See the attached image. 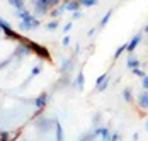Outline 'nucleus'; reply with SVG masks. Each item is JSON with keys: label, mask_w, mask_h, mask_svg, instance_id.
Instances as JSON below:
<instances>
[{"label": "nucleus", "mask_w": 148, "mask_h": 141, "mask_svg": "<svg viewBox=\"0 0 148 141\" xmlns=\"http://www.w3.org/2000/svg\"><path fill=\"white\" fill-rule=\"evenodd\" d=\"M0 29L7 34V38H14V39H19V41H21V36H19L14 29H12L7 22H5V21H3V19H2V17H0Z\"/></svg>", "instance_id": "obj_1"}, {"label": "nucleus", "mask_w": 148, "mask_h": 141, "mask_svg": "<svg viewBox=\"0 0 148 141\" xmlns=\"http://www.w3.org/2000/svg\"><path fill=\"white\" fill-rule=\"evenodd\" d=\"M32 3H34V9H36L38 15H45L49 10V5L46 3V0H32Z\"/></svg>", "instance_id": "obj_2"}, {"label": "nucleus", "mask_w": 148, "mask_h": 141, "mask_svg": "<svg viewBox=\"0 0 148 141\" xmlns=\"http://www.w3.org/2000/svg\"><path fill=\"white\" fill-rule=\"evenodd\" d=\"M39 26V21L38 19H34L32 15H29L27 19H24L22 22H21V29H24V31H29V29H34Z\"/></svg>", "instance_id": "obj_3"}, {"label": "nucleus", "mask_w": 148, "mask_h": 141, "mask_svg": "<svg viewBox=\"0 0 148 141\" xmlns=\"http://www.w3.org/2000/svg\"><path fill=\"white\" fill-rule=\"evenodd\" d=\"M29 48L32 49V51H36L39 56L49 58V53H48V49H46V48H43V46H39V44H36V42H29Z\"/></svg>", "instance_id": "obj_4"}, {"label": "nucleus", "mask_w": 148, "mask_h": 141, "mask_svg": "<svg viewBox=\"0 0 148 141\" xmlns=\"http://www.w3.org/2000/svg\"><path fill=\"white\" fill-rule=\"evenodd\" d=\"M140 41H141V34H136V36H133V39L128 42V48H126V49H128L130 53H133L134 49H136V46L140 44Z\"/></svg>", "instance_id": "obj_5"}, {"label": "nucleus", "mask_w": 148, "mask_h": 141, "mask_svg": "<svg viewBox=\"0 0 148 141\" xmlns=\"http://www.w3.org/2000/svg\"><path fill=\"white\" fill-rule=\"evenodd\" d=\"M78 7H80V2L77 0H68V2H65L63 3V9L65 10H72V12H75V10H78Z\"/></svg>", "instance_id": "obj_6"}, {"label": "nucleus", "mask_w": 148, "mask_h": 141, "mask_svg": "<svg viewBox=\"0 0 148 141\" xmlns=\"http://www.w3.org/2000/svg\"><path fill=\"white\" fill-rule=\"evenodd\" d=\"M46 100H48V95H46V94H43V95H39L38 99L34 100V105H36L38 109H45V105H46Z\"/></svg>", "instance_id": "obj_7"}, {"label": "nucleus", "mask_w": 148, "mask_h": 141, "mask_svg": "<svg viewBox=\"0 0 148 141\" xmlns=\"http://www.w3.org/2000/svg\"><path fill=\"white\" fill-rule=\"evenodd\" d=\"M55 127H56V141H63L65 134H63V127H61V123L58 119L55 121Z\"/></svg>", "instance_id": "obj_8"}, {"label": "nucleus", "mask_w": 148, "mask_h": 141, "mask_svg": "<svg viewBox=\"0 0 148 141\" xmlns=\"http://www.w3.org/2000/svg\"><path fill=\"white\" fill-rule=\"evenodd\" d=\"M138 104H140L143 109H148V92L140 94V97H138Z\"/></svg>", "instance_id": "obj_9"}, {"label": "nucleus", "mask_w": 148, "mask_h": 141, "mask_svg": "<svg viewBox=\"0 0 148 141\" xmlns=\"http://www.w3.org/2000/svg\"><path fill=\"white\" fill-rule=\"evenodd\" d=\"M126 65H128V68H131V70H133V68H138V66H140V61H138V58H134L133 55H130Z\"/></svg>", "instance_id": "obj_10"}, {"label": "nucleus", "mask_w": 148, "mask_h": 141, "mask_svg": "<svg viewBox=\"0 0 148 141\" xmlns=\"http://www.w3.org/2000/svg\"><path fill=\"white\" fill-rule=\"evenodd\" d=\"M123 97H124V100H126V102H131V100H133V95H131V88H130V87H126V88L123 90Z\"/></svg>", "instance_id": "obj_11"}, {"label": "nucleus", "mask_w": 148, "mask_h": 141, "mask_svg": "<svg viewBox=\"0 0 148 141\" xmlns=\"http://www.w3.org/2000/svg\"><path fill=\"white\" fill-rule=\"evenodd\" d=\"M9 3H10L12 7H15V9H19V10L24 7V0H9Z\"/></svg>", "instance_id": "obj_12"}, {"label": "nucleus", "mask_w": 148, "mask_h": 141, "mask_svg": "<svg viewBox=\"0 0 148 141\" xmlns=\"http://www.w3.org/2000/svg\"><path fill=\"white\" fill-rule=\"evenodd\" d=\"M84 82H85V77H84V73L80 71L78 77H77V87H78V88H84Z\"/></svg>", "instance_id": "obj_13"}, {"label": "nucleus", "mask_w": 148, "mask_h": 141, "mask_svg": "<svg viewBox=\"0 0 148 141\" xmlns=\"http://www.w3.org/2000/svg\"><path fill=\"white\" fill-rule=\"evenodd\" d=\"M99 134L102 136L104 141H109V131H107L106 127H101V129H99Z\"/></svg>", "instance_id": "obj_14"}, {"label": "nucleus", "mask_w": 148, "mask_h": 141, "mask_svg": "<svg viewBox=\"0 0 148 141\" xmlns=\"http://www.w3.org/2000/svg\"><path fill=\"white\" fill-rule=\"evenodd\" d=\"M80 3L84 7H94V5H97V0H80Z\"/></svg>", "instance_id": "obj_15"}, {"label": "nucleus", "mask_w": 148, "mask_h": 141, "mask_svg": "<svg viewBox=\"0 0 148 141\" xmlns=\"http://www.w3.org/2000/svg\"><path fill=\"white\" fill-rule=\"evenodd\" d=\"M111 14H112V12H111V10H109V12H106V14H104V17H102V21H101V26H106V24H107V22H109V19H111Z\"/></svg>", "instance_id": "obj_16"}, {"label": "nucleus", "mask_w": 148, "mask_h": 141, "mask_svg": "<svg viewBox=\"0 0 148 141\" xmlns=\"http://www.w3.org/2000/svg\"><path fill=\"white\" fill-rule=\"evenodd\" d=\"M128 48V44H123V46H119L118 49H116V53H114V58H119L121 55H123V51Z\"/></svg>", "instance_id": "obj_17"}, {"label": "nucleus", "mask_w": 148, "mask_h": 141, "mask_svg": "<svg viewBox=\"0 0 148 141\" xmlns=\"http://www.w3.org/2000/svg\"><path fill=\"white\" fill-rule=\"evenodd\" d=\"M17 15H19V17H21V19H22V21H24V19H27V17H29V12H27V10H22V9H21V10H19V14H17Z\"/></svg>", "instance_id": "obj_18"}, {"label": "nucleus", "mask_w": 148, "mask_h": 141, "mask_svg": "<svg viewBox=\"0 0 148 141\" xmlns=\"http://www.w3.org/2000/svg\"><path fill=\"white\" fill-rule=\"evenodd\" d=\"M56 27H58V22H56V21H53V22H49V24L46 26V29H48V31H55Z\"/></svg>", "instance_id": "obj_19"}, {"label": "nucleus", "mask_w": 148, "mask_h": 141, "mask_svg": "<svg viewBox=\"0 0 148 141\" xmlns=\"http://www.w3.org/2000/svg\"><path fill=\"white\" fill-rule=\"evenodd\" d=\"M12 138L9 136V133H2V136H0V141H10Z\"/></svg>", "instance_id": "obj_20"}, {"label": "nucleus", "mask_w": 148, "mask_h": 141, "mask_svg": "<svg viewBox=\"0 0 148 141\" xmlns=\"http://www.w3.org/2000/svg\"><path fill=\"white\" fill-rule=\"evenodd\" d=\"M134 73V75H138V77H141V78H143V77H145V73H143V71L141 70H138V68H133V70H131Z\"/></svg>", "instance_id": "obj_21"}, {"label": "nucleus", "mask_w": 148, "mask_h": 141, "mask_svg": "<svg viewBox=\"0 0 148 141\" xmlns=\"http://www.w3.org/2000/svg\"><path fill=\"white\" fill-rule=\"evenodd\" d=\"M118 140H119L118 133H114V134H111V136H109V141H118Z\"/></svg>", "instance_id": "obj_22"}, {"label": "nucleus", "mask_w": 148, "mask_h": 141, "mask_svg": "<svg viewBox=\"0 0 148 141\" xmlns=\"http://www.w3.org/2000/svg\"><path fill=\"white\" fill-rule=\"evenodd\" d=\"M61 44H63V46H68V44H70V38H68V36H65V38H63V41H61Z\"/></svg>", "instance_id": "obj_23"}, {"label": "nucleus", "mask_w": 148, "mask_h": 141, "mask_svg": "<svg viewBox=\"0 0 148 141\" xmlns=\"http://www.w3.org/2000/svg\"><path fill=\"white\" fill-rule=\"evenodd\" d=\"M141 84H143V87L148 90V75H145V77H143V82H141Z\"/></svg>", "instance_id": "obj_24"}, {"label": "nucleus", "mask_w": 148, "mask_h": 141, "mask_svg": "<svg viewBox=\"0 0 148 141\" xmlns=\"http://www.w3.org/2000/svg\"><path fill=\"white\" fill-rule=\"evenodd\" d=\"M80 17H82V12H80V10H75L73 19H80Z\"/></svg>", "instance_id": "obj_25"}, {"label": "nucleus", "mask_w": 148, "mask_h": 141, "mask_svg": "<svg viewBox=\"0 0 148 141\" xmlns=\"http://www.w3.org/2000/svg\"><path fill=\"white\" fill-rule=\"evenodd\" d=\"M70 29H72V22H68V24H66V26H65V27H63V31H65V32H68V31H70Z\"/></svg>", "instance_id": "obj_26"}, {"label": "nucleus", "mask_w": 148, "mask_h": 141, "mask_svg": "<svg viewBox=\"0 0 148 141\" xmlns=\"http://www.w3.org/2000/svg\"><path fill=\"white\" fill-rule=\"evenodd\" d=\"M41 71V66H34V70H32V75H38Z\"/></svg>", "instance_id": "obj_27"}, {"label": "nucleus", "mask_w": 148, "mask_h": 141, "mask_svg": "<svg viewBox=\"0 0 148 141\" xmlns=\"http://www.w3.org/2000/svg\"><path fill=\"white\" fill-rule=\"evenodd\" d=\"M138 138H140V134H138V133H134V134H133V140L138 141Z\"/></svg>", "instance_id": "obj_28"}, {"label": "nucleus", "mask_w": 148, "mask_h": 141, "mask_svg": "<svg viewBox=\"0 0 148 141\" xmlns=\"http://www.w3.org/2000/svg\"><path fill=\"white\" fill-rule=\"evenodd\" d=\"M145 31H147V32H148V24H147V26H145Z\"/></svg>", "instance_id": "obj_29"}, {"label": "nucleus", "mask_w": 148, "mask_h": 141, "mask_svg": "<svg viewBox=\"0 0 148 141\" xmlns=\"http://www.w3.org/2000/svg\"><path fill=\"white\" fill-rule=\"evenodd\" d=\"M147 129H148V121H147Z\"/></svg>", "instance_id": "obj_30"}, {"label": "nucleus", "mask_w": 148, "mask_h": 141, "mask_svg": "<svg viewBox=\"0 0 148 141\" xmlns=\"http://www.w3.org/2000/svg\"><path fill=\"white\" fill-rule=\"evenodd\" d=\"M78 2H80V0H78Z\"/></svg>", "instance_id": "obj_31"}]
</instances>
